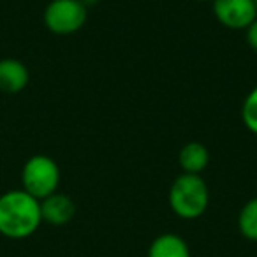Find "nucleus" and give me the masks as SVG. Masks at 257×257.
I'll use <instances>...</instances> for the list:
<instances>
[{
  "label": "nucleus",
  "mask_w": 257,
  "mask_h": 257,
  "mask_svg": "<svg viewBox=\"0 0 257 257\" xmlns=\"http://www.w3.org/2000/svg\"><path fill=\"white\" fill-rule=\"evenodd\" d=\"M43 224L41 201L23 189L0 196V234L11 239L32 236Z\"/></svg>",
  "instance_id": "f257e3e1"
},
{
  "label": "nucleus",
  "mask_w": 257,
  "mask_h": 257,
  "mask_svg": "<svg viewBox=\"0 0 257 257\" xmlns=\"http://www.w3.org/2000/svg\"><path fill=\"white\" fill-rule=\"evenodd\" d=\"M168 203L171 211L182 220H197L208 210L210 190L201 175L182 173L169 187Z\"/></svg>",
  "instance_id": "f03ea898"
},
{
  "label": "nucleus",
  "mask_w": 257,
  "mask_h": 257,
  "mask_svg": "<svg viewBox=\"0 0 257 257\" xmlns=\"http://www.w3.org/2000/svg\"><path fill=\"white\" fill-rule=\"evenodd\" d=\"M22 185L23 190L36 199H44L58 190L60 168L48 155H34L22 169Z\"/></svg>",
  "instance_id": "7ed1b4c3"
},
{
  "label": "nucleus",
  "mask_w": 257,
  "mask_h": 257,
  "mask_svg": "<svg viewBox=\"0 0 257 257\" xmlns=\"http://www.w3.org/2000/svg\"><path fill=\"white\" fill-rule=\"evenodd\" d=\"M43 20L55 36H72L85 27L88 9L79 0H51L44 9Z\"/></svg>",
  "instance_id": "20e7f679"
},
{
  "label": "nucleus",
  "mask_w": 257,
  "mask_h": 257,
  "mask_svg": "<svg viewBox=\"0 0 257 257\" xmlns=\"http://www.w3.org/2000/svg\"><path fill=\"white\" fill-rule=\"evenodd\" d=\"M211 11L220 25L231 30H245L257 18L253 0H211Z\"/></svg>",
  "instance_id": "39448f33"
},
{
  "label": "nucleus",
  "mask_w": 257,
  "mask_h": 257,
  "mask_svg": "<svg viewBox=\"0 0 257 257\" xmlns=\"http://www.w3.org/2000/svg\"><path fill=\"white\" fill-rule=\"evenodd\" d=\"M41 215L43 222H48L50 225H65L74 218L76 204L67 194L53 192L41 199Z\"/></svg>",
  "instance_id": "423d86ee"
},
{
  "label": "nucleus",
  "mask_w": 257,
  "mask_h": 257,
  "mask_svg": "<svg viewBox=\"0 0 257 257\" xmlns=\"http://www.w3.org/2000/svg\"><path fill=\"white\" fill-rule=\"evenodd\" d=\"M29 81V67L22 60L11 57L0 60V92L18 93L27 88Z\"/></svg>",
  "instance_id": "0eeeda50"
},
{
  "label": "nucleus",
  "mask_w": 257,
  "mask_h": 257,
  "mask_svg": "<svg viewBox=\"0 0 257 257\" xmlns=\"http://www.w3.org/2000/svg\"><path fill=\"white\" fill-rule=\"evenodd\" d=\"M210 152L199 141H189L182 147L178 154V164L183 173L189 175H201L208 168Z\"/></svg>",
  "instance_id": "6e6552de"
},
{
  "label": "nucleus",
  "mask_w": 257,
  "mask_h": 257,
  "mask_svg": "<svg viewBox=\"0 0 257 257\" xmlns=\"http://www.w3.org/2000/svg\"><path fill=\"white\" fill-rule=\"evenodd\" d=\"M147 257H190V248L180 234L164 232L154 238L148 246Z\"/></svg>",
  "instance_id": "1a4fd4ad"
},
{
  "label": "nucleus",
  "mask_w": 257,
  "mask_h": 257,
  "mask_svg": "<svg viewBox=\"0 0 257 257\" xmlns=\"http://www.w3.org/2000/svg\"><path fill=\"white\" fill-rule=\"evenodd\" d=\"M238 231L245 239L257 243V197L248 199L239 210Z\"/></svg>",
  "instance_id": "9d476101"
},
{
  "label": "nucleus",
  "mask_w": 257,
  "mask_h": 257,
  "mask_svg": "<svg viewBox=\"0 0 257 257\" xmlns=\"http://www.w3.org/2000/svg\"><path fill=\"white\" fill-rule=\"evenodd\" d=\"M241 121L248 133L257 136V85L246 93L241 104Z\"/></svg>",
  "instance_id": "9b49d317"
},
{
  "label": "nucleus",
  "mask_w": 257,
  "mask_h": 257,
  "mask_svg": "<svg viewBox=\"0 0 257 257\" xmlns=\"http://www.w3.org/2000/svg\"><path fill=\"white\" fill-rule=\"evenodd\" d=\"M245 37H246L248 46L252 48L253 51H257V18L245 29Z\"/></svg>",
  "instance_id": "f8f14e48"
},
{
  "label": "nucleus",
  "mask_w": 257,
  "mask_h": 257,
  "mask_svg": "<svg viewBox=\"0 0 257 257\" xmlns=\"http://www.w3.org/2000/svg\"><path fill=\"white\" fill-rule=\"evenodd\" d=\"M83 6H85L86 9H90V8H95L97 4H99V0H79Z\"/></svg>",
  "instance_id": "ddd939ff"
},
{
  "label": "nucleus",
  "mask_w": 257,
  "mask_h": 257,
  "mask_svg": "<svg viewBox=\"0 0 257 257\" xmlns=\"http://www.w3.org/2000/svg\"><path fill=\"white\" fill-rule=\"evenodd\" d=\"M194 2H211V0H194Z\"/></svg>",
  "instance_id": "4468645a"
},
{
  "label": "nucleus",
  "mask_w": 257,
  "mask_h": 257,
  "mask_svg": "<svg viewBox=\"0 0 257 257\" xmlns=\"http://www.w3.org/2000/svg\"><path fill=\"white\" fill-rule=\"evenodd\" d=\"M253 2H255V8H257V0H253Z\"/></svg>",
  "instance_id": "2eb2a0df"
}]
</instances>
